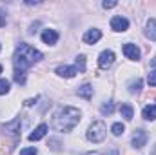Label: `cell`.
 <instances>
[{"mask_svg":"<svg viewBox=\"0 0 156 155\" xmlns=\"http://www.w3.org/2000/svg\"><path fill=\"white\" fill-rule=\"evenodd\" d=\"M44 59V55L40 53L38 49L31 47L29 44H20L15 51V57H13V64H15V70L18 71H26L29 66H33L35 62H38Z\"/></svg>","mask_w":156,"mask_h":155,"instance_id":"1","label":"cell"},{"mask_svg":"<svg viewBox=\"0 0 156 155\" xmlns=\"http://www.w3.org/2000/svg\"><path fill=\"white\" fill-rule=\"evenodd\" d=\"M37 100H38V97H35V99H27V100L24 102V106H33V104H37Z\"/></svg>","mask_w":156,"mask_h":155,"instance_id":"25","label":"cell"},{"mask_svg":"<svg viewBox=\"0 0 156 155\" xmlns=\"http://www.w3.org/2000/svg\"><path fill=\"white\" fill-rule=\"evenodd\" d=\"M142 115H144L145 120H154V119H156V106H154V104H153V106H151V104H149V106H145V108H144V112H142Z\"/></svg>","mask_w":156,"mask_h":155,"instance_id":"13","label":"cell"},{"mask_svg":"<svg viewBox=\"0 0 156 155\" xmlns=\"http://www.w3.org/2000/svg\"><path fill=\"white\" fill-rule=\"evenodd\" d=\"M142 86H144V82H142V78H136V80H131V84H129V91H131V93H138V91L142 89Z\"/></svg>","mask_w":156,"mask_h":155,"instance_id":"16","label":"cell"},{"mask_svg":"<svg viewBox=\"0 0 156 155\" xmlns=\"http://www.w3.org/2000/svg\"><path fill=\"white\" fill-rule=\"evenodd\" d=\"M120 113H122V117L125 120H131L133 119V106L131 104H122L120 106Z\"/></svg>","mask_w":156,"mask_h":155,"instance_id":"15","label":"cell"},{"mask_svg":"<svg viewBox=\"0 0 156 155\" xmlns=\"http://www.w3.org/2000/svg\"><path fill=\"white\" fill-rule=\"evenodd\" d=\"M145 35L151 40H156V18H151L147 22V29H145Z\"/></svg>","mask_w":156,"mask_h":155,"instance_id":"14","label":"cell"},{"mask_svg":"<svg viewBox=\"0 0 156 155\" xmlns=\"http://www.w3.org/2000/svg\"><path fill=\"white\" fill-rule=\"evenodd\" d=\"M56 73L64 78H71L78 73V70L73 68V66H58V68H56Z\"/></svg>","mask_w":156,"mask_h":155,"instance_id":"9","label":"cell"},{"mask_svg":"<svg viewBox=\"0 0 156 155\" xmlns=\"http://www.w3.org/2000/svg\"><path fill=\"white\" fill-rule=\"evenodd\" d=\"M151 66H154V68H156V57L153 59V60H151Z\"/></svg>","mask_w":156,"mask_h":155,"instance_id":"27","label":"cell"},{"mask_svg":"<svg viewBox=\"0 0 156 155\" xmlns=\"http://www.w3.org/2000/svg\"><path fill=\"white\" fill-rule=\"evenodd\" d=\"M76 93H78V97H83V99L89 100V99L93 97V86H91V84H83V86L78 88Z\"/></svg>","mask_w":156,"mask_h":155,"instance_id":"12","label":"cell"},{"mask_svg":"<svg viewBox=\"0 0 156 155\" xmlns=\"http://www.w3.org/2000/svg\"><path fill=\"white\" fill-rule=\"evenodd\" d=\"M153 155H156V150H154V153H153Z\"/></svg>","mask_w":156,"mask_h":155,"instance_id":"30","label":"cell"},{"mask_svg":"<svg viewBox=\"0 0 156 155\" xmlns=\"http://www.w3.org/2000/svg\"><path fill=\"white\" fill-rule=\"evenodd\" d=\"M111 131H113V135H122V133L125 131V126H123L122 122H116V124H113Z\"/></svg>","mask_w":156,"mask_h":155,"instance_id":"20","label":"cell"},{"mask_svg":"<svg viewBox=\"0 0 156 155\" xmlns=\"http://www.w3.org/2000/svg\"><path fill=\"white\" fill-rule=\"evenodd\" d=\"M83 155H100V153H96V152H89V153H83Z\"/></svg>","mask_w":156,"mask_h":155,"instance_id":"28","label":"cell"},{"mask_svg":"<svg viewBox=\"0 0 156 155\" xmlns=\"http://www.w3.org/2000/svg\"><path fill=\"white\" fill-rule=\"evenodd\" d=\"M147 142V133L144 130H136L134 135H133V146L134 148H144Z\"/></svg>","mask_w":156,"mask_h":155,"instance_id":"6","label":"cell"},{"mask_svg":"<svg viewBox=\"0 0 156 155\" xmlns=\"http://www.w3.org/2000/svg\"><path fill=\"white\" fill-rule=\"evenodd\" d=\"M113 62H115V53H113L111 49H105V51H102V53H100L98 64H100V68H102V70L111 68V66H113Z\"/></svg>","mask_w":156,"mask_h":155,"instance_id":"4","label":"cell"},{"mask_svg":"<svg viewBox=\"0 0 156 155\" xmlns=\"http://www.w3.org/2000/svg\"><path fill=\"white\" fill-rule=\"evenodd\" d=\"M5 26V17H4V13L0 11V28H4Z\"/></svg>","mask_w":156,"mask_h":155,"instance_id":"26","label":"cell"},{"mask_svg":"<svg viewBox=\"0 0 156 155\" xmlns=\"http://www.w3.org/2000/svg\"><path fill=\"white\" fill-rule=\"evenodd\" d=\"M45 133H47V124H40L38 128L29 135V141L31 142H35V141H40L42 137H45Z\"/></svg>","mask_w":156,"mask_h":155,"instance_id":"11","label":"cell"},{"mask_svg":"<svg viewBox=\"0 0 156 155\" xmlns=\"http://www.w3.org/2000/svg\"><path fill=\"white\" fill-rule=\"evenodd\" d=\"M20 155H38V152H37L35 148H24V150L20 152Z\"/></svg>","mask_w":156,"mask_h":155,"instance_id":"23","label":"cell"},{"mask_svg":"<svg viewBox=\"0 0 156 155\" xmlns=\"http://www.w3.org/2000/svg\"><path fill=\"white\" fill-rule=\"evenodd\" d=\"M102 6H104L105 9H111V7H116V2H107V0H105Z\"/></svg>","mask_w":156,"mask_h":155,"instance_id":"24","label":"cell"},{"mask_svg":"<svg viewBox=\"0 0 156 155\" xmlns=\"http://www.w3.org/2000/svg\"><path fill=\"white\" fill-rule=\"evenodd\" d=\"M111 28L115 29V31H127L129 29V20L125 18V17H115L113 20H111Z\"/></svg>","mask_w":156,"mask_h":155,"instance_id":"5","label":"cell"},{"mask_svg":"<svg viewBox=\"0 0 156 155\" xmlns=\"http://www.w3.org/2000/svg\"><path fill=\"white\" fill-rule=\"evenodd\" d=\"M78 122H80V112L73 106H66L55 115L53 124H55V128L58 131H71Z\"/></svg>","mask_w":156,"mask_h":155,"instance_id":"2","label":"cell"},{"mask_svg":"<svg viewBox=\"0 0 156 155\" xmlns=\"http://www.w3.org/2000/svg\"><path fill=\"white\" fill-rule=\"evenodd\" d=\"M100 39H102V31H100V29H89V31L83 35V42H85V44H96Z\"/></svg>","mask_w":156,"mask_h":155,"instance_id":"8","label":"cell"},{"mask_svg":"<svg viewBox=\"0 0 156 155\" xmlns=\"http://www.w3.org/2000/svg\"><path fill=\"white\" fill-rule=\"evenodd\" d=\"M105 124L102 122V120H96V122H93L91 124V128H89V131H87V139L91 141V142H102L104 139H105Z\"/></svg>","mask_w":156,"mask_h":155,"instance_id":"3","label":"cell"},{"mask_svg":"<svg viewBox=\"0 0 156 155\" xmlns=\"http://www.w3.org/2000/svg\"><path fill=\"white\" fill-rule=\"evenodd\" d=\"M100 112H102V115H111L115 112V104L113 102H105V104L100 106Z\"/></svg>","mask_w":156,"mask_h":155,"instance_id":"17","label":"cell"},{"mask_svg":"<svg viewBox=\"0 0 156 155\" xmlns=\"http://www.w3.org/2000/svg\"><path fill=\"white\" fill-rule=\"evenodd\" d=\"M42 40H44L47 46H53V44H56V40H58V33H56L55 29H44Z\"/></svg>","mask_w":156,"mask_h":155,"instance_id":"10","label":"cell"},{"mask_svg":"<svg viewBox=\"0 0 156 155\" xmlns=\"http://www.w3.org/2000/svg\"><path fill=\"white\" fill-rule=\"evenodd\" d=\"M123 53L127 59L131 60H138L140 59V49L134 46V44H123Z\"/></svg>","mask_w":156,"mask_h":155,"instance_id":"7","label":"cell"},{"mask_svg":"<svg viewBox=\"0 0 156 155\" xmlns=\"http://www.w3.org/2000/svg\"><path fill=\"white\" fill-rule=\"evenodd\" d=\"M0 73H2V66H0Z\"/></svg>","mask_w":156,"mask_h":155,"instance_id":"29","label":"cell"},{"mask_svg":"<svg viewBox=\"0 0 156 155\" xmlns=\"http://www.w3.org/2000/svg\"><path fill=\"white\" fill-rule=\"evenodd\" d=\"M76 68H78L80 73L85 71V57H83V55H78L76 57Z\"/></svg>","mask_w":156,"mask_h":155,"instance_id":"19","label":"cell"},{"mask_svg":"<svg viewBox=\"0 0 156 155\" xmlns=\"http://www.w3.org/2000/svg\"><path fill=\"white\" fill-rule=\"evenodd\" d=\"M7 91H9V80L0 78V95H5Z\"/></svg>","mask_w":156,"mask_h":155,"instance_id":"21","label":"cell"},{"mask_svg":"<svg viewBox=\"0 0 156 155\" xmlns=\"http://www.w3.org/2000/svg\"><path fill=\"white\" fill-rule=\"evenodd\" d=\"M147 82H149L151 86H154V88H156V70H154V71H151V73L147 75Z\"/></svg>","mask_w":156,"mask_h":155,"instance_id":"22","label":"cell"},{"mask_svg":"<svg viewBox=\"0 0 156 155\" xmlns=\"http://www.w3.org/2000/svg\"><path fill=\"white\" fill-rule=\"evenodd\" d=\"M13 78H15L16 84H26V71H18V70H15Z\"/></svg>","mask_w":156,"mask_h":155,"instance_id":"18","label":"cell"}]
</instances>
